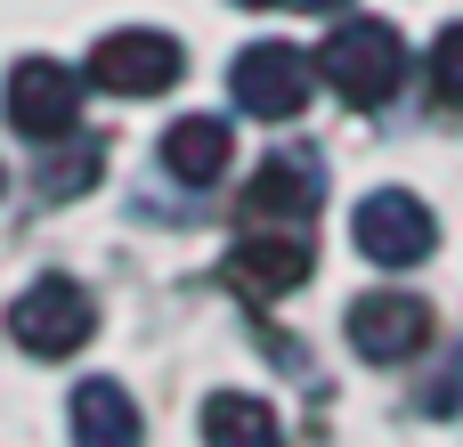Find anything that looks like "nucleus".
Here are the masks:
<instances>
[{
    "label": "nucleus",
    "mask_w": 463,
    "mask_h": 447,
    "mask_svg": "<svg viewBox=\"0 0 463 447\" xmlns=\"http://www.w3.org/2000/svg\"><path fill=\"white\" fill-rule=\"evenodd\" d=\"M317 65H326V81H334L350 106H383V98H399V81H407V41H399L391 24H374V16H342Z\"/></svg>",
    "instance_id": "1"
},
{
    "label": "nucleus",
    "mask_w": 463,
    "mask_h": 447,
    "mask_svg": "<svg viewBox=\"0 0 463 447\" xmlns=\"http://www.w3.org/2000/svg\"><path fill=\"white\" fill-rule=\"evenodd\" d=\"M8 334H16V350H33V358H73V350L98 334V301H90L73 277H33V285L16 293V309H8Z\"/></svg>",
    "instance_id": "2"
},
{
    "label": "nucleus",
    "mask_w": 463,
    "mask_h": 447,
    "mask_svg": "<svg viewBox=\"0 0 463 447\" xmlns=\"http://www.w3.org/2000/svg\"><path fill=\"white\" fill-rule=\"evenodd\" d=\"M179 73H187V49H179L171 33H146V24H122V33H106V41L90 49V81L114 90V98H155V90H171Z\"/></svg>",
    "instance_id": "3"
},
{
    "label": "nucleus",
    "mask_w": 463,
    "mask_h": 447,
    "mask_svg": "<svg viewBox=\"0 0 463 447\" xmlns=\"http://www.w3.org/2000/svg\"><path fill=\"white\" fill-rule=\"evenodd\" d=\"M350 236H358V252H366L374 269H415V261H431V244H439V220H431L415 195L383 187V195H366V204H358Z\"/></svg>",
    "instance_id": "4"
},
{
    "label": "nucleus",
    "mask_w": 463,
    "mask_h": 447,
    "mask_svg": "<svg viewBox=\"0 0 463 447\" xmlns=\"http://www.w3.org/2000/svg\"><path fill=\"white\" fill-rule=\"evenodd\" d=\"M236 106L244 114H260V122H285V114H301L309 106V90H317V65L301 57V49H285V41H260V49H244L236 57Z\"/></svg>",
    "instance_id": "5"
},
{
    "label": "nucleus",
    "mask_w": 463,
    "mask_h": 447,
    "mask_svg": "<svg viewBox=\"0 0 463 447\" xmlns=\"http://www.w3.org/2000/svg\"><path fill=\"white\" fill-rule=\"evenodd\" d=\"M81 122V73L57 65V57H24L8 73V130L24 138H65Z\"/></svg>",
    "instance_id": "6"
},
{
    "label": "nucleus",
    "mask_w": 463,
    "mask_h": 447,
    "mask_svg": "<svg viewBox=\"0 0 463 447\" xmlns=\"http://www.w3.org/2000/svg\"><path fill=\"white\" fill-rule=\"evenodd\" d=\"M423 334H431V309H423L415 293H366V301H350V350L374 358V366L415 358Z\"/></svg>",
    "instance_id": "7"
},
{
    "label": "nucleus",
    "mask_w": 463,
    "mask_h": 447,
    "mask_svg": "<svg viewBox=\"0 0 463 447\" xmlns=\"http://www.w3.org/2000/svg\"><path fill=\"white\" fill-rule=\"evenodd\" d=\"M228 269H236V285H252V293H293V285H309V236L301 228H260V236H244L236 252H228Z\"/></svg>",
    "instance_id": "8"
},
{
    "label": "nucleus",
    "mask_w": 463,
    "mask_h": 447,
    "mask_svg": "<svg viewBox=\"0 0 463 447\" xmlns=\"http://www.w3.org/2000/svg\"><path fill=\"white\" fill-rule=\"evenodd\" d=\"M244 212L269 228V220H285V228H301L309 212H317V163H301V155H277V163H260L252 171V195H244Z\"/></svg>",
    "instance_id": "9"
},
{
    "label": "nucleus",
    "mask_w": 463,
    "mask_h": 447,
    "mask_svg": "<svg viewBox=\"0 0 463 447\" xmlns=\"http://www.w3.org/2000/svg\"><path fill=\"white\" fill-rule=\"evenodd\" d=\"M146 440V423H138V407H130V391L122 383H81L73 391V447H138Z\"/></svg>",
    "instance_id": "10"
},
{
    "label": "nucleus",
    "mask_w": 463,
    "mask_h": 447,
    "mask_svg": "<svg viewBox=\"0 0 463 447\" xmlns=\"http://www.w3.org/2000/svg\"><path fill=\"white\" fill-rule=\"evenodd\" d=\"M163 171L187 179V187H212V179L228 171V122H212V114L171 122V130H163Z\"/></svg>",
    "instance_id": "11"
},
{
    "label": "nucleus",
    "mask_w": 463,
    "mask_h": 447,
    "mask_svg": "<svg viewBox=\"0 0 463 447\" xmlns=\"http://www.w3.org/2000/svg\"><path fill=\"white\" fill-rule=\"evenodd\" d=\"M203 440L212 447H285L277 432V407L252 399V391H212L203 399Z\"/></svg>",
    "instance_id": "12"
},
{
    "label": "nucleus",
    "mask_w": 463,
    "mask_h": 447,
    "mask_svg": "<svg viewBox=\"0 0 463 447\" xmlns=\"http://www.w3.org/2000/svg\"><path fill=\"white\" fill-rule=\"evenodd\" d=\"M431 98L463 114V24H448V33L431 41Z\"/></svg>",
    "instance_id": "13"
},
{
    "label": "nucleus",
    "mask_w": 463,
    "mask_h": 447,
    "mask_svg": "<svg viewBox=\"0 0 463 447\" xmlns=\"http://www.w3.org/2000/svg\"><path fill=\"white\" fill-rule=\"evenodd\" d=\"M285 8H342V0H285Z\"/></svg>",
    "instance_id": "14"
},
{
    "label": "nucleus",
    "mask_w": 463,
    "mask_h": 447,
    "mask_svg": "<svg viewBox=\"0 0 463 447\" xmlns=\"http://www.w3.org/2000/svg\"><path fill=\"white\" fill-rule=\"evenodd\" d=\"M244 8H285V0H244Z\"/></svg>",
    "instance_id": "15"
}]
</instances>
